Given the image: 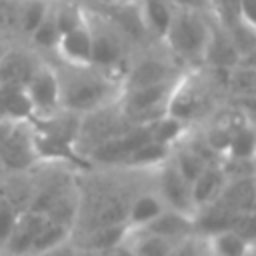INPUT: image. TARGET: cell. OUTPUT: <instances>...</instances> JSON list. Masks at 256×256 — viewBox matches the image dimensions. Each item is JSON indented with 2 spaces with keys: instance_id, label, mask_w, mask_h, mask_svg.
<instances>
[{
  "instance_id": "d4e9b609",
  "label": "cell",
  "mask_w": 256,
  "mask_h": 256,
  "mask_svg": "<svg viewBox=\"0 0 256 256\" xmlns=\"http://www.w3.org/2000/svg\"><path fill=\"white\" fill-rule=\"evenodd\" d=\"M228 230L246 242L256 240V212H236L228 224Z\"/></svg>"
},
{
  "instance_id": "5b68a950",
  "label": "cell",
  "mask_w": 256,
  "mask_h": 256,
  "mask_svg": "<svg viewBox=\"0 0 256 256\" xmlns=\"http://www.w3.org/2000/svg\"><path fill=\"white\" fill-rule=\"evenodd\" d=\"M24 90L28 94V100L34 110V118L50 116L60 110V86H58V74L52 64L40 62L28 82L24 84Z\"/></svg>"
},
{
  "instance_id": "4fadbf2b",
  "label": "cell",
  "mask_w": 256,
  "mask_h": 256,
  "mask_svg": "<svg viewBox=\"0 0 256 256\" xmlns=\"http://www.w3.org/2000/svg\"><path fill=\"white\" fill-rule=\"evenodd\" d=\"M138 230L168 238L172 242H178V240L194 234V222H192V216H188V214L164 208L152 222H148L146 226H142Z\"/></svg>"
},
{
  "instance_id": "4dcf8cb0",
  "label": "cell",
  "mask_w": 256,
  "mask_h": 256,
  "mask_svg": "<svg viewBox=\"0 0 256 256\" xmlns=\"http://www.w3.org/2000/svg\"><path fill=\"white\" fill-rule=\"evenodd\" d=\"M140 0H112V6H138Z\"/></svg>"
},
{
  "instance_id": "7402d4cb",
  "label": "cell",
  "mask_w": 256,
  "mask_h": 256,
  "mask_svg": "<svg viewBox=\"0 0 256 256\" xmlns=\"http://www.w3.org/2000/svg\"><path fill=\"white\" fill-rule=\"evenodd\" d=\"M28 38H30V44L34 46V50H52L54 52L56 42L60 38V30H58V24H56V14H54V0L50 2L44 18L40 20L36 30Z\"/></svg>"
},
{
  "instance_id": "8992f818",
  "label": "cell",
  "mask_w": 256,
  "mask_h": 256,
  "mask_svg": "<svg viewBox=\"0 0 256 256\" xmlns=\"http://www.w3.org/2000/svg\"><path fill=\"white\" fill-rule=\"evenodd\" d=\"M88 24L92 32V66L116 74L120 78L118 70L124 58V44L118 30L110 22H94L90 14H88Z\"/></svg>"
},
{
  "instance_id": "30bf717a",
  "label": "cell",
  "mask_w": 256,
  "mask_h": 256,
  "mask_svg": "<svg viewBox=\"0 0 256 256\" xmlns=\"http://www.w3.org/2000/svg\"><path fill=\"white\" fill-rule=\"evenodd\" d=\"M40 64L32 50L8 48L0 56V84L2 86H24Z\"/></svg>"
},
{
  "instance_id": "9c48e42d",
  "label": "cell",
  "mask_w": 256,
  "mask_h": 256,
  "mask_svg": "<svg viewBox=\"0 0 256 256\" xmlns=\"http://www.w3.org/2000/svg\"><path fill=\"white\" fill-rule=\"evenodd\" d=\"M44 220H46V216L42 212H36L30 208L20 212L10 236L2 248V254L4 256H28L32 250L34 238H36L38 230L42 228Z\"/></svg>"
},
{
  "instance_id": "836d02e7",
  "label": "cell",
  "mask_w": 256,
  "mask_h": 256,
  "mask_svg": "<svg viewBox=\"0 0 256 256\" xmlns=\"http://www.w3.org/2000/svg\"><path fill=\"white\" fill-rule=\"evenodd\" d=\"M4 174V168H2V162H0V176Z\"/></svg>"
},
{
  "instance_id": "e0dca14e",
  "label": "cell",
  "mask_w": 256,
  "mask_h": 256,
  "mask_svg": "<svg viewBox=\"0 0 256 256\" xmlns=\"http://www.w3.org/2000/svg\"><path fill=\"white\" fill-rule=\"evenodd\" d=\"M224 182H226V176L222 172V166L220 164H208L196 178L194 182L190 184V190H192V202H194V208H202L210 202H214L222 188H224ZM194 210V212H196Z\"/></svg>"
},
{
  "instance_id": "d590c367",
  "label": "cell",
  "mask_w": 256,
  "mask_h": 256,
  "mask_svg": "<svg viewBox=\"0 0 256 256\" xmlns=\"http://www.w3.org/2000/svg\"><path fill=\"white\" fill-rule=\"evenodd\" d=\"M0 256H4V254H2V252H0Z\"/></svg>"
},
{
  "instance_id": "7c38bea8",
  "label": "cell",
  "mask_w": 256,
  "mask_h": 256,
  "mask_svg": "<svg viewBox=\"0 0 256 256\" xmlns=\"http://www.w3.org/2000/svg\"><path fill=\"white\" fill-rule=\"evenodd\" d=\"M230 212H256V184L254 176L226 178L220 196L216 198Z\"/></svg>"
},
{
  "instance_id": "484cf974",
  "label": "cell",
  "mask_w": 256,
  "mask_h": 256,
  "mask_svg": "<svg viewBox=\"0 0 256 256\" xmlns=\"http://www.w3.org/2000/svg\"><path fill=\"white\" fill-rule=\"evenodd\" d=\"M168 256H208V250H206V242L202 236L198 234H192V236H186L182 240H178L170 254Z\"/></svg>"
},
{
  "instance_id": "e575fe53",
  "label": "cell",
  "mask_w": 256,
  "mask_h": 256,
  "mask_svg": "<svg viewBox=\"0 0 256 256\" xmlns=\"http://www.w3.org/2000/svg\"><path fill=\"white\" fill-rule=\"evenodd\" d=\"M0 2H6V0H0Z\"/></svg>"
},
{
  "instance_id": "52a82bcc",
  "label": "cell",
  "mask_w": 256,
  "mask_h": 256,
  "mask_svg": "<svg viewBox=\"0 0 256 256\" xmlns=\"http://www.w3.org/2000/svg\"><path fill=\"white\" fill-rule=\"evenodd\" d=\"M176 76H180V72L176 70L172 60H164L158 56H144L134 64H130L128 68H124V74L120 78V88L122 92H128V90H136L156 82L172 80Z\"/></svg>"
},
{
  "instance_id": "4316f807",
  "label": "cell",
  "mask_w": 256,
  "mask_h": 256,
  "mask_svg": "<svg viewBox=\"0 0 256 256\" xmlns=\"http://www.w3.org/2000/svg\"><path fill=\"white\" fill-rule=\"evenodd\" d=\"M18 214L20 212L14 206H10L6 200L0 198V252H2V248H4V244L8 240V236H10V232L14 228V222L18 218Z\"/></svg>"
},
{
  "instance_id": "8fae6325",
  "label": "cell",
  "mask_w": 256,
  "mask_h": 256,
  "mask_svg": "<svg viewBox=\"0 0 256 256\" xmlns=\"http://www.w3.org/2000/svg\"><path fill=\"white\" fill-rule=\"evenodd\" d=\"M128 234H130L128 224H112V226H98V228L72 234V240L82 254H92V252H102L126 242Z\"/></svg>"
},
{
  "instance_id": "83f0119b",
  "label": "cell",
  "mask_w": 256,
  "mask_h": 256,
  "mask_svg": "<svg viewBox=\"0 0 256 256\" xmlns=\"http://www.w3.org/2000/svg\"><path fill=\"white\" fill-rule=\"evenodd\" d=\"M32 256H82V252L78 250V246L74 244V240H66L54 248H48V250H42L38 254H32Z\"/></svg>"
},
{
  "instance_id": "ba28073f",
  "label": "cell",
  "mask_w": 256,
  "mask_h": 256,
  "mask_svg": "<svg viewBox=\"0 0 256 256\" xmlns=\"http://www.w3.org/2000/svg\"><path fill=\"white\" fill-rule=\"evenodd\" d=\"M54 54L58 56L60 64L66 66H92V32L88 14L82 24L60 34Z\"/></svg>"
},
{
  "instance_id": "3957f363",
  "label": "cell",
  "mask_w": 256,
  "mask_h": 256,
  "mask_svg": "<svg viewBox=\"0 0 256 256\" xmlns=\"http://www.w3.org/2000/svg\"><path fill=\"white\" fill-rule=\"evenodd\" d=\"M0 162L4 172H30L34 166L40 164L34 128L30 120L16 122L10 136L0 146Z\"/></svg>"
},
{
  "instance_id": "8d00e7d4",
  "label": "cell",
  "mask_w": 256,
  "mask_h": 256,
  "mask_svg": "<svg viewBox=\"0 0 256 256\" xmlns=\"http://www.w3.org/2000/svg\"><path fill=\"white\" fill-rule=\"evenodd\" d=\"M252 256H254V254H252Z\"/></svg>"
},
{
  "instance_id": "5bb4252c",
  "label": "cell",
  "mask_w": 256,
  "mask_h": 256,
  "mask_svg": "<svg viewBox=\"0 0 256 256\" xmlns=\"http://www.w3.org/2000/svg\"><path fill=\"white\" fill-rule=\"evenodd\" d=\"M34 196L32 172H4L0 176V198L14 206L18 212L30 208Z\"/></svg>"
},
{
  "instance_id": "d6986e66",
  "label": "cell",
  "mask_w": 256,
  "mask_h": 256,
  "mask_svg": "<svg viewBox=\"0 0 256 256\" xmlns=\"http://www.w3.org/2000/svg\"><path fill=\"white\" fill-rule=\"evenodd\" d=\"M208 256H252L254 244L242 240L230 230H222L204 238Z\"/></svg>"
},
{
  "instance_id": "d6a6232c",
  "label": "cell",
  "mask_w": 256,
  "mask_h": 256,
  "mask_svg": "<svg viewBox=\"0 0 256 256\" xmlns=\"http://www.w3.org/2000/svg\"><path fill=\"white\" fill-rule=\"evenodd\" d=\"M4 50H6V46H4L2 42H0V56H2V52H4Z\"/></svg>"
},
{
  "instance_id": "7a4b0ae2",
  "label": "cell",
  "mask_w": 256,
  "mask_h": 256,
  "mask_svg": "<svg viewBox=\"0 0 256 256\" xmlns=\"http://www.w3.org/2000/svg\"><path fill=\"white\" fill-rule=\"evenodd\" d=\"M212 22L208 12L174 6L170 26L162 38L174 58L188 64H202L212 36Z\"/></svg>"
},
{
  "instance_id": "1f68e13d",
  "label": "cell",
  "mask_w": 256,
  "mask_h": 256,
  "mask_svg": "<svg viewBox=\"0 0 256 256\" xmlns=\"http://www.w3.org/2000/svg\"><path fill=\"white\" fill-rule=\"evenodd\" d=\"M76 2H80V0H76ZM84 2H90L96 6H112V0H84Z\"/></svg>"
},
{
  "instance_id": "277c9868",
  "label": "cell",
  "mask_w": 256,
  "mask_h": 256,
  "mask_svg": "<svg viewBox=\"0 0 256 256\" xmlns=\"http://www.w3.org/2000/svg\"><path fill=\"white\" fill-rule=\"evenodd\" d=\"M154 178H152V190L160 196L162 204L168 210H176L182 214L192 216L194 214V202H192V190H190V182L176 170V166L170 162V158L166 162H162L156 170H152Z\"/></svg>"
},
{
  "instance_id": "44dd1931",
  "label": "cell",
  "mask_w": 256,
  "mask_h": 256,
  "mask_svg": "<svg viewBox=\"0 0 256 256\" xmlns=\"http://www.w3.org/2000/svg\"><path fill=\"white\" fill-rule=\"evenodd\" d=\"M254 128L250 122H238L230 134L224 158L228 160H254Z\"/></svg>"
},
{
  "instance_id": "cb8c5ba5",
  "label": "cell",
  "mask_w": 256,
  "mask_h": 256,
  "mask_svg": "<svg viewBox=\"0 0 256 256\" xmlns=\"http://www.w3.org/2000/svg\"><path fill=\"white\" fill-rule=\"evenodd\" d=\"M184 132H186L184 122H180L178 118H174L170 114H164V116H160L158 120H154L150 124L152 140L160 142L164 146H170V148L184 138Z\"/></svg>"
},
{
  "instance_id": "ac0fdd59",
  "label": "cell",
  "mask_w": 256,
  "mask_h": 256,
  "mask_svg": "<svg viewBox=\"0 0 256 256\" xmlns=\"http://www.w3.org/2000/svg\"><path fill=\"white\" fill-rule=\"evenodd\" d=\"M170 152H172L170 146L148 140L142 146H138L134 152H130V156L126 158L122 168L124 170H138V172H152L162 162H166L170 158Z\"/></svg>"
},
{
  "instance_id": "603a6c76",
  "label": "cell",
  "mask_w": 256,
  "mask_h": 256,
  "mask_svg": "<svg viewBox=\"0 0 256 256\" xmlns=\"http://www.w3.org/2000/svg\"><path fill=\"white\" fill-rule=\"evenodd\" d=\"M70 238H72V228H68V226H64V224H58V222L46 218L44 224H42V228L38 230V234H36V238H34L32 250H30L28 256L38 254V252L48 250V248H54V246H58V244L70 240Z\"/></svg>"
},
{
  "instance_id": "f546056e",
  "label": "cell",
  "mask_w": 256,
  "mask_h": 256,
  "mask_svg": "<svg viewBox=\"0 0 256 256\" xmlns=\"http://www.w3.org/2000/svg\"><path fill=\"white\" fill-rule=\"evenodd\" d=\"M168 2L180 8H194V10H204V12L210 10V0H168Z\"/></svg>"
},
{
  "instance_id": "6da1fadb",
  "label": "cell",
  "mask_w": 256,
  "mask_h": 256,
  "mask_svg": "<svg viewBox=\"0 0 256 256\" xmlns=\"http://www.w3.org/2000/svg\"><path fill=\"white\" fill-rule=\"evenodd\" d=\"M60 86V110L84 116L118 102L120 78L94 66H54Z\"/></svg>"
},
{
  "instance_id": "f1b7e54d",
  "label": "cell",
  "mask_w": 256,
  "mask_h": 256,
  "mask_svg": "<svg viewBox=\"0 0 256 256\" xmlns=\"http://www.w3.org/2000/svg\"><path fill=\"white\" fill-rule=\"evenodd\" d=\"M82 256H132V252H130V246H128V238H126V242H122L114 248H108V250H102V252H92V254H82Z\"/></svg>"
},
{
  "instance_id": "9a60e30c",
  "label": "cell",
  "mask_w": 256,
  "mask_h": 256,
  "mask_svg": "<svg viewBox=\"0 0 256 256\" xmlns=\"http://www.w3.org/2000/svg\"><path fill=\"white\" fill-rule=\"evenodd\" d=\"M166 206L162 204L160 196L152 190V186H142L134 198L130 200L128 206V214H126V224L130 230H138L142 226H146L148 222H152Z\"/></svg>"
},
{
  "instance_id": "2e32d148",
  "label": "cell",
  "mask_w": 256,
  "mask_h": 256,
  "mask_svg": "<svg viewBox=\"0 0 256 256\" xmlns=\"http://www.w3.org/2000/svg\"><path fill=\"white\" fill-rule=\"evenodd\" d=\"M136 8H138L140 22L144 26V32L154 36L156 40H162L170 26L174 4H170L168 0H140Z\"/></svg>"
},
{
  "instance_id": "ffe728a7",
  "label": "cell",
  "mask_w": 256,
  "mask_h": 256,
  "mask_svg": "<svg viewBox=\"0 0 256 256\" xmlns=\"http://www.w3.org/2000/svg\"><path fill=\"white\" fill-rule=\"evenodd\" d=\"M174 244L176 242L168 238L142 232V230H130L128 234V246L132 256H168Z\"/></svg>"
}]
</instances>
